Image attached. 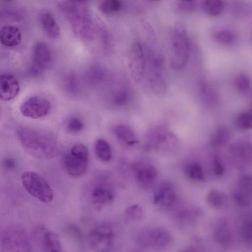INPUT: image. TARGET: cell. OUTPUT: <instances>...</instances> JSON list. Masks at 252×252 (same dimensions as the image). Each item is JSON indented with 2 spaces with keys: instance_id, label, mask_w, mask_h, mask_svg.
Returning <instances> with one entry per match:
<instances>
[{
  "instance_id": "6da1fadb",
  "label": "cell",
  "mask_w": 252,
  "mask_h": 252,
  "mask_svg": "<svg viewBox=\"0 0 252 252\" xmlns=\"http://www.w3.org/2000/svg\"><path fill=\"white\" fill-rule=\"evenodd\" d=\"M58 8L68 21L76 36L86 41L94 38L95 23L86 1H62L58 4Z\"/></svg>"
},
{
  "instance_id": "7a4b0ae2",
  "label": "cell",
  "mask_w": 252,
  "mask_h": 252,
  "mask_svg": "<svg viewBox=\"0 0 252 252\" xmlns=\"http://www.w3.org/2000/svg\"><path fill=\"white\" fill-rule=\"evenodd\" d=\"M18 136L24 150L30 155L41 159L52 158L58 153V144L50 134L39 130L24 127Z\"/></svg>"
},
{
  "instance_id": "3957f363",
  "label": "cell",
  "mask_w": 252,
  "mask_h": 252,
  "mask_svg": "<svg viewBox=\"0 0 252 252\" xmlns=\"http://www.w3.org/2000/svg\"><path fill=\"white\" fill-rule=\"evenodd\" d=\"M189 53V42L188 31L181 21L175 23L172 42L170 66L176 70L183 69L187 63Z\"/></svg>"
},
{
  "instance_id": "277c9868",
  "label": "cell",
  "mask_w": 252,
  "mask_h": 252,
  "mask_svg": "<svg viewBox=\"0 0 252 252\" xmlns=\"http://www.w3.org/2000/svg\"><path fill=\"white\" fill-rule=\"evenodd\" d=\"M172 241L173 236L171 233L161 227L142 229L136 236V243L140 247L154 251L164 250Z\"/></svg>"
},
{
  "instance_id": "5b68a950",
  "label": "cell",
  "mask_w": 252,
  "mask_h": 252,
  "mask_svg": "<svg viewBox=\"0 0 252 252\" xmlns=\"http://www.w3.org/2000/svg\"><path fill=\"white\" fill-rule=\"evenodd\" d=\"M1 252H32L30 239L20 225L12 224L3 231L1 239Z\"/></svg>"
},
{
  "instance_id": "8992f818",
  "label": "cell",
  "mask_w": 252,
  "mask_h": 252,
  "mask_svg": "<svg viewBox=\"0 0 252 252\" xmlns=\"http://www.w3.org/2000/svg\"><path fill=\"white\" fill-rule=\"evenodd\" d=\"M117 241L116 231L109 223H101L90 232L88 242L95 252H114Z\"/></svg>"
},
{
  "instance_id": "52a82bcc",
  "label": "cell",
  "mask_w": 252,
  "mask_h": 252,
  "mask_svg": "<svg viewBox=\"0 0 252 252\" xmlns=\"http://www.w3.org/2000/svg\"><path fill=\"white\" fill-rule=\"evenodd\" d=\"M21 178L23 187L32 196L43 203H49L53 200V190L40 175L32 171H26Z\"/></svg>"
},
{
  "instance_id": "ba28073f",
  "label": "cell",
  "mask_w": 252,
  "mask_h": 252,
  "mask_svg": "<svg viewBox=\"0 0 252 252\" xmlns=\"http://www.w3.org/2000/svg\"><path fill=\"white\" fill-rule=\"evenodd\" d=\"M147 59L148 76L151 87L157 94H163L166 91L167 87L162 74L163 58L160 54L149 51Z\"/></svg>"
},
{
  "instance_id": "9c48e42d",
  "label": "cell",
  "mask_w": 252,
  "mask_h": 252,
  "mask_svg": "<svg viewBox=\"0 0 252 252\" xmlns=\"http://www.w3.org/2000/svg\"><path fill=\"white\" fill-rule=\"evenodd\" d=\"M115 196L113 187L106 177H98L92 183L90 197L92 203L98 207L110 204Z\"/></svg>"
},
{
  "instance_id": "30bf717a",
  "label": "cell",
  "mask_w": 252,
  "mask_h": 252,
  "mask_svg": "<svg viewBox=\"0 0 252 252\" xmlns=\"http://www.w3.org/2000/svg\"><path fill=\"white\" fill-rule=\"evenodd\" d=\"M127 63L131 78L134 82H139L143 78L146 64L144 50L140 42H135L131 45Z\"/></svg>"
},
{
  "instance_id": "8fae6325",
  "label": "cell",
  "mask_w": 252,
  "mask_h": 252,
  "mask_svg": "<svg viewBox=\"0 0 252 252\" xmlns=\"http://www.w3.org/2000/svg\"><path fill=\"white\" fill-rule=\"evenodd\" d=\"M51 109L50 101L40 96L29 98L20 106V111L23 116L34 119L46 116Z\"/></svg>"
},
{
  "instance_id": "7c38bea8",
  "label": "cell",
  "mask_w": 252,
  "mask_h": 252,
  "mask_svg": "<svg viewBox=\"0 0 252 252\" xmlns=\"http://www.w3.org/2000/svg\"><path fill=\"white\" fill-rule=\"evenodd\" d=\"M32 61L34 72L40 73L49 68L52 61L51 51L43 42L38 41L33 47Z\"/></svg>"
},
{
  "instance_id": "4fadbf2b",
  "label": "cell",
  "mask_w": 252,
  "mask_h": 252,
  "mask_svg": "<svg viewBox=\"0 0 252 252\" xmlns=\"http://www.w3.org/2000/svg\"><path fill=\"white\" fill-rule=\"evenodd\" d=\"M132 170L138 182L142 186L151 185L157 177V171L151 163L136 162L132 165Z\"/></svg>"
},
{
  "instance_id": "5bb4252c",
  "label": "cell",
  "mask_w": 252,
  "mask_h": 252,
  "mask_svg": "<svg viewBox=\"0 0 252 252\" xmlns=\"http://www.w3.org/2000/svg\"><path fill=\"white\" fill-rule=\"evenodd\" d=\"M20 90L19 84L12 75L7 73L0 75V99L9 101L14 98Z\"/></svg>"
},
{
  "instance_id": "9a60e30c",
  "label": "cell",
  "mask_w": 252,
  "mask_h": 252,
  "mask_svg": "<svg viewBox=\"0 0 252 252\" xmlns=\"http://www.w3.org/2000/svg\"><path fill=\"white\" fill-rule=\"evenodd\" d=\"M43 252H63L58 234L44 228L38 231Z\"/></svg>"
},
{
  "instance_id": "2e32d148",
  "label": "cell",
  "mask_w": 252,
  "mask_h": 252,
  "mask_svg": "<svg viewBox=\"0 0 252 252\" xmlns=\"http://www.w3.org/2000/svg\"><path fill=\"white\" fill-rule=\"evenodd\" d=\"M176 199V194L172 183L168 181L162 182L156 191L154 197V202L164 207L173 205Z\"/></svg>"
},
{
  "instance_id": "e0dca14e",
  "label": "cell",
  "mask_w": 252,
  "mask_h": 252,
  "mask_svg": "<svg viewBox=\"0 0 252 252\" xmlns=\"http://www.w3.org/2000/svg\"><path fill=\"white\" fill-rule=\"evenodd\" d=\"M213 237L216 243L223 248L229 247L233 243V235L228 222L220 220L215 227Z\"/></svg>"
},
{
  "instance_id": "ac0fdd59",
  "label": "cell",
  "mask_w": 252,
  "mask_h": 252,
  "mask_svg": "<svg viewBox=\"0 0 252 252\" xmlns=\"http://www.w3.org/2000/svg\"><path fill=\"white\" fill-rule=\"evenodd\" d=\"M63 163L68 175L74 178L83 175L88 166V161L77 158L70 153L64 156Z\"/></svg>"
},
{
  "instance_id": "d6986e66",
  "label": "cell",
  "mask_w": 252,
  "mask_h": 252,
  "mask_svg": "<svg viewBox=\"0 0 252 252\" xmlns=\"http://www.w3.org/2000/svg\"><path fill=\"white\" fill-rule=\"evenodd\" d=\"M38 21L40 27L48 37L55 39L60 35V27L50 12H41L38 16Z\"/></svg>"
},
{
  "instance_id": "ffe728a7",
  "label": "cell",
  "mask_w": 252,
  "mask_h": 252,
  "mask_svg": "<svg viewBox=\"0 0 252 252\" xmlns=\"http://www.w3.org/2000/svg\"><path fill=\"white\" fill-rule=\"evenodd\" d=\"M21 34L19 29L13 26H6L0 30V42L7 47H14L19 44Z\"/></svg>"
},
{
  "instance_id": "44dd1931",
  "label": "cell",
  "mask_w": 252,
  "mask_h": 252,
  "mask_svg": "<svg viewBox=\"0 0 252 252\" xmlns=\"http://www.w3.org/2000/svg\"><path fill=\"white\" fill-rule=\"evenodd\" d=\"M106 71L101 65L94 63L86 70L84 79L89 85L95 86L102 83L106 78Z\"/></svg>"
},
{
  "instance_id": "7402d4cb",
  "label": "cell",
  "mask_w": 252,
  "mask_h": 252,
  "mask_svg": "<svg viewBox=\"0 0 252 252\" xmlns=\"http://www.w3.org/2000/svg\"><path fill=\"white\" fill-rule=\"evenodd\" d=\"M113 131L117 139L125 146H132L138 143L134 132L127 126L117 125L114 128Z\"/></svg>"
},
{
  "instance_id": "603a6c76",
  "label": "cell",
  "mask_w": 252,
  "mask_h": 252,
  "mask_svg": "<svg viewBox=\"0 0 252 252\" xmlns=\"http://www.w3.org/2000/svg\"><path fill=\"white\" fill-rule=\"evenodd\" d=\"M226 200L225 193L217 189H210L207 194L206 201L208 204L216 209L221 208L225 203Z\"/></svg>"
},
{
  "instance_id": "cb8c5ba5",
  "label": "cell",
  "mask_w": 252,
  "mask_h": 252,
  "mask_svg": "<svg viewBox=\"0 0 252 252\" xmlns=\"http://www.w3.org/2000/svg\"><path fill=\"white\" fill-rule=\"evenodd\" d=\"M94 151L96 157L101 161L107 162L112 158V154L109 143L104 139H97L94 144Z\"/></svg>"
},
{
  "instance_id": "d4e9b609",
  "label": "cell",
  "mask_w": 252,
  "mask_h": 252,
  "mask_svg": "<svg viewBox=\"0 0 252 252\" xmlns=\"http://www.w3.org/2000/svg\"><path fill=\"white\" fill-rule=\"evenodd\" d=\"M63 87L64 90L70 94H76L80 91V83L77 75L70 72L65 75L63 78Z\"/></svg>"
},
{
  "instance_id": "484cf974",
  "label": "cell",
  "mask_w": 252,
  "mask_h": 252,
  "mask_svg": "<svg viewBox=\"0 0 252 252\" xmlns=\"http://www.w3.org/2000/svg\"><path fill=\"white\" fill-rule=\"evenodd\" d=\"M131 98V93L125 86L118 88L113 93L112 101L117 106H124L126 105Z\"/></svg>"
},
{
  "instance_id": "4316f807",
  "label": "cell",
  "mask_w": 252,
  "mask_h": 252,
  "mask_svg": "<svg viewBox=\"0 0 252 252\" xmlns=\"http://www.w3.org/2000/svg\"><path fill=\"white\" fill-rule=\"evenodd\" d=\"M123 6V2L121 0H103L99 2L98 7L101 13L111 15L121 11Z\"/></svg>"
},
{
  "instance_id": "83f0119b",
  "label": "cell",
  "mask_w": 252,
  "mask_h": 252,
  "mask_svg": "<svg viewBox=\"0 0 252 252\" xmlns=\"http://www.w3.org/2000/svg\"><path fill=\"white\" fill-rule=\"evenodd\" d=\"M204 11L211 16H217L221 14L224 8L223 1L220 0H207L203 2Z\"/></svg>"
},
{
  "instance_id": "f1b7e54d",
  "label": "cell",
  "mask_w": 252,
  "mask_h": 252,
  "mask_svg": "<svg viewBox=\"0 0 252 252\" xmlns=\"http://www.w3.org/2000/svg\"><path fill=\"white\" fill-rule=\"evenodd\" d=\"M186 176L190 180L200 182L204 180L205 176L202 167L197 162L187 164L184 169Z\"/></svg>"
},
{
  "instance_id": "f546056e",
  "label": "cell",
  "mask_w": 252,
  "mask_h": 252,
  "mask_svg": "<svg viewBox=\"0 0 252 252\" xmlns=\"http://www.w3.org/2000/svg\"><path fill=\"white\" fill-rule=\"evenodd\" d=\"M143 215L142 207L139 204H134L127 207L124 213V218L127 223L140 220Z\"/></svg>"
},
{
  "instance_id": "4dcf8cb0",
  "label": "cell",
  "mask_w": 252,
  "mask_h": 252,
  "mask_svg": "<svg viewBox=\"0 0 252 252\" xmlns=\"http://www.w3.org/2000/svg\"><path fill=\"white\" fill-rule=\"evenodd\" d=\"M234 85L239 93L246 94L249 93L251 88L250 78L247 74L239 73L234 78Z\"/></svg>"
},
{
  "instance_id": "1f68e13d",
  "label": "cell",
  "mask_w": 252,
  "mask_h": 252,
  "mask_svg": "<svg viewBox=\"0 0 252 252\" xmlns=\"http://www.w3.org/2000/svg\"><path fill=\"white\" fill-rule=\"evenodd\" d=\"M199 92L202 98L209 104H214L217 100V94L212 86L207 82L202 80L199 82Z\"/></svg>"
},
{
  "instance_id": "d6a6232c",
  "label": "cell",
  "mask_w": 252,
  "mask_h": 252,
  "mask_svg": "<svg viewBox=\"0 0 252 252\" xmlns=\"http://www.w3.org/2000/svg\"><path fill=\"white\" fill-rule=\"evenodd\" d=\"M229 131L225 126H221L217 128L213 133L211 142L215 146H221L226 143L229 140Z\"/></svg>"
},
{
  "instance_id": "836d02e7",
  "label": "cell",
  "mask_w": 252,
  "mask_h": 252,
  "mask_svg": "<svg viewBox=\"0 0 252 252\" xmlns=\"http://www.w3.org/2000/svg\"><path fill=\"white\" fill-rule=\"evenodd\" d=\"M213 37L217 42L225 45L232 44L236 39L234 33L232 31L226 29L215 31L213 33Z\"/></svg>"
},
{
  "instance_id": "e575fe53",
  "label": "cell",
  "mask_w": 252,
  "mask_h": 252,
  "mask_svg": "<svg viewBox=\"0 0 252 252\" xmlns=\"http://www.w3.org/2000/svg\"><path fill=\"white\" fill-rule=\"evenodd\" d=\"M237 126L241 130H247L252 126V116L251 111H245L240 113L236 120Z\"/></svg>"
},
{
  "instance_id": "d590c367",
  "label": "cell",
  "mask_w": 252,
  "mask_h": 252,
  "mask_svg": "<svg viewBox=\"0 0 252 252\" xmlns=\"http://www.w3.org/2000/svg\"><path fill=\"white\" fill-rule=\"evenodd\" d=\"M240 237L242 240L247 244H251L252 236V225L251 219H247L240 228Z\"/></svg>"
},
{
  "instance_id": "8d00e7d4",
  "label": "cell",
  "mask_w": 252,
  "mask_h": 252,
  "mask_svg": "<svg viewBox=\"0 0 252 252\" xmlns=\"http://www.w3.org/2000/svg\"><path fill=\"white\" fill-rule=\"evenodd\" d=\"M70 153L73 156L84 160L88 161L89 152L87 147L81 143L74 144L71 148Z\"/></svg>"
},
{
  "instance_id": "74e56055",
  "label": "cell",
  "mask_w": 252,
  "mask_h": 252,
  "mask_svg": "<svg viewBox=\"0 0 252 252\" xmlns=\"http://www.w3.org/2000/svg\"><path fill=\"white\" fill-rule=\"evenodd\" d=\"M95 32L104 47H107L110 43V36L106 27L100 22L96 24L95 23Z\"/></svg>"
},
{
  "instance_id": "f35d334b",
  "label": "cell",
  "mask_w": 252,
  "mask_h": 252,
  "mask_svg": "<svg viewBox=\"0 0 252 252\" xmlns=\"http://www.w3.org/2000/svg\"><path fill=\"white\" fill-rule=\"evenodd\" d=\"M177 8L181 13H191L196 9L197 4L195 1L180 0L177 2Z\"/></svg>"
},
{
  "instance_id": "ab89813d",
  "label": "cell",
  "mask_w": 252,
  "mask_h": 252,
  "mask_svg": "<svg viewBox=\"0 0 252 252\" xmlns=\"http://www.w3.org/2000/svg\"><path fill=\"white\" fill-rule=\"evenodd\" d=\"M84 128V122L77 117H73L68 122L67 128L71 133H76L81 131Z\"/></svg>"
},
{
  "instance_id": "60d3db41",
  "label": "cell",
  "mask_w": 252,
  "mask_h": 252,
  "mask_svg": "<svg viewBox=\"0 0 252 252\" xmlns=\"http://www.w3.org/2000/svg\"><path fill=\"white\" fill-rule=\"evenodd\" d=\"M141 24L149 40L152 42H155L157 39L156 33L151 24L145 19L141 20Z\"/></svg>"
},
{
  "instance_id": "b9f144b4",
  "label": "cell",
  "mask_w": 252,
  "mask_h": 252,
  "mask_svg": "<svg viewBox=\"0 0 252 252\" xmlns=\"http://www.w3.org/2000/svg\"><path fill=\"white\" fill-rule=\"evenodd\" d=\"M212 171L218 176L222 175L225 171L224 165L218 156H215L212 160Z\"/></svg>"
},
{
  "instance_id": "7bdbcfd3",
  "label": "cell",
  "mask_w": 252,
  "mask_h": 252,
  "mask_svg": "<svg viewBox=\"0 0 252 252\" xmlns=\"http://www.w3.org/2000/svg\"><path fill=\"white\" fill-rule=\"evenodd\" d=\"M4 165L5 167L11 169L15 166V162L12 159H7L4 161Z\"/></svg>"
},
{
  "instance_id": "ee69618b",
  "label": "cell",
  "mask_w": 252,
  "mask_h": 252,
  "mask_svg": "<svg viewBox=\"0 0 252 252\" xmlns=\"http://www.w3.org/2000/svg\"><path fill=\"white\" fill-rule=\"evenodd\" d=\"M180 252H200L198 249L193 247H190L182 250Z\"/></svg>"
}]
</instances>
